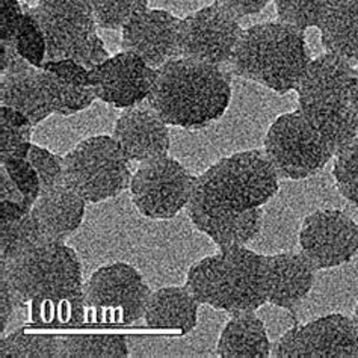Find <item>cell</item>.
Wrapping results in <instances>:
<instances>
[{"mask_svg": "<svg viewBox=\"0 0 358 358\" xmlns=\"http://www.w3.org/2000/svg\"><path fill=\"white\" fill-rule=\"evenodd\" d=\"M299 245L315 269L342 266L358 252V224L343 210H316L303 222Z\"/></svg>", "mask_w": 358, "mask_h": 358, "instance_id": "obj_13", "label": "cell"}, {"mask_svg": "<svg viewBox=\"0 0 358 358\" xmlns=\"http://www.w3.org/2000/svg\"><path fill=\"white\" fill-rule=\"evenodd\" d=\"M0 358H61V336L27 331L2 336Z\"/></svg>", "mask_w": 358, "mask_h": 358, "instance_id": "obj_31", "label": "cell"}, {"mask_svg": "<svg viewBox=\"0 0 358 358\" xmlns=\"http://www.w3.org/2000/svg\"><path fill=\"white\" fill-rule=\"evenodd\" d=\"M354 322H355V325H357V328H358V304H357L355 312H354Z\"/></svg>", "mask_w": 358, "mask_h": 358, "instance_id": "obj_46", "label": "cell"}, {"mask_svg": "<svg viewBox=\"0 0 358 358\" xmlns=\"http://www.w3.org/2000/svg\"><path fill=\"white\" fill-rule=\"evenodd\" d=\"M130 182V160L109 135L83 139L64 156V185L87 203L117 196Z\"/></svg>", "mask_w": 358, "mask_h": 358, "instance_id": "obj_7", "label": "cell"}, {"mask_svg": "<svg viewBox=\"0 0 358 358\" xmlns=\"http://www.w3.org/2000/svg\"><path fill=\"white\" fill-rule=\"evenodd\" d=\"M199 306L187 286L162 287L150 295L144 320L148 328L187 334L199 322Z\"/></svg>", "mask_w": 358, "mask_h": 358, "instance_id": "obj_21", "label": "cell"}, {"mask_svg": "<svg viewBox=\"0 0 358 358\" xmlns=\"http://www.w3.org/2000/svg\"><path fill=\"white\" fill-rule=\"evenodd\" d=\"M17 304L20 303H18L11 285H9L6 277L2 275L0 278V331H2V336H5V329L11 322Z\"/></svg>", "mask_w": 358, "mask_h": 358, "instance_id": "obj_40", "label": "cell"}, {"mask_svg": "<svg viewBox=\"0 0 358 358\" xmlns=\"http://www.w3.org/2000/svg\"><path fill=\"white\" fill-rule=\"evenodd\" d=\"M29 315L32 325L38 328H79L88 317L83 290L65 296L31 301Z\"/></svg>", "mask_w": 358, "mask_h": 358, "instance_id": "obj_27", "label": "cell"}, {"mask_svg": "<svg viewBox=\"0 0 358 358\" xmlns=\"http://www.w3.org/2000/svg\"><path fill=\"white\" fill-rule=\"evenodd\" d=\"M195 180L196 177L173 157L148 160L131 176V201L145 218L171 220L189 204Z\"/></svg>", "mask_w": 358, "mask_h": 358, "instance_id": "obj_10", "label": "cell"}, {"mask_svg": "<svg viewBox=\"0 0 358 358\" xmlns=\"http://www.w3.org/2000/svg\"><path fill=\"white\" fill-rule=\"evenodd\" d=\"M31 67H34V65H31L20 53H18L14 43L2 41V45H0V73H18Z\"/></svg>", "mask_w": 358, "mask_h": 358, "instance_id": "obj_39", "label": "cell"}, {"mask_svg": "<svg viewBox=\"0 0 358 358\" xmlns=\"http://www.w3.org/2000/svg\"><path fill=\"white\" fill-rule=\"evenodd\" d=\"M350 103L358 117V67L355 69V74H354V83H352V90H351Z\"/></svg>", "mask_w": 358, "mask_h": 358, "instance_id": "obj_44", "label": "cell"}, {"mask_svg": "<svg viewBox=\"0 0 358 358\" xmlns=\"http://www.w3.org/2000/svg\"><path fill=\"white\" fill-rule=\"evenodd\" d=\"M277 358H355L358 328L354 317L331 313L296 325L282 334L271 351Z\"/></svg>", "mask_w": 358, "mask_h": 358, "instance_id": "obj_12", "label": "cell"}, {"mask_svg": "<svg viewBox=\"0 0 358 358\" xmlns=\"http://www.w3.org/2000/svg\"><path fill=\"white\" fill-rule=\"evenodd\" d=\"M124 336L110 333H79L61 336V358H126Z\"/></svg>", "mask_w": 358, "mask_h": 358, "instance_id": "obj_29", "label": "cell"}, {"mask_svg": "<svg viewBox=\"0 0 358 358\" xmlns=\"http://www.w3.org/2000/svg\"><path fill=\"white\" fill-rule=\"evenodd\" d=\"M298 109L334 155L357 139L358 117L351 103H338V105L299 103Z\"/></svg>", "mask_w": 358, "mask_h": 358, "instance_id": "obj_26", "label": "cell"}, {"mask_svg": "<svg viewBox=\"0 0 358 358\" xmlns=\"http://www.w3.org/2000/svg\"><path fill=\"white\" fill-rule=\"evenodd\" d=\"M355 69L350 61L334 53L319 55L308 62L295 91L299 103L338 105L350 103Z\"/></svg>", "mask_w": 358, "mask_h": 358, "instance_id": "obj_17", "label": "cell"}, {"mask_svg": "<svg viewBox=\"0 0 358 358\" xmlns=\"http://www.w3.org/2000/svg\"><path fill=\"white\" fill-rule=\"evenodd\" d=\"M0 127V160L27 159L32 147V121L22 112L2 106Z\"/></svg>", "mask_w": 358, "mask_h": 358, "instance_id": "obj_30", "label": "cell"}, {"mask_svg": "<svg viewBox=\"0 0 358 358\" xmlns=\"http://www.w3.org/2000/svg\"><path fill=\"white\" fill-rule=\"evenodd\" d=\"M85 201L67 185L43 189L32 206V215L47 241L64 242L83 222Z\"/></svg>", "mask_w": 358, "mask_h": 358, "instance_id": "obj_19", "label": "cell"}, {"mask_svg": "<svg viewBox=\"0 0 358 358\" xmlns=\"http://www.w3.org/2000/svg\"><path fill=\"white\" fill-rule=\"evenodd\" d=\"M241 18L218 3L207 5L182 18V58L204 64H229L242 35Z\"/></svg>", "mask_w": 358, "mask_h": 358, "instance_id": "obj_11", "label": "cell"}, {"mask_svg": "<svg viewBox=\"0 0 358 358\" xmlns=\"http://www.w3.org/2000/svg\"><path fill=\"white\" fill-rule=\"evenodd\" d=\"M148 3L152 8L156 9H164V11L171 13L178 17V14H186V11H189V14L199 11V0H148ZM185 15V17H186Z\"/></svg>", "mask_w": 358, "mask_h": 358, "instance_id": "obj_42", "label": "cell"}, {"mask_svg": "<svg viewBox=\"0 0 358 358\" xmlns=\"http://www.w3.org/2000/svg\"><path fill=\"white\" fill-rule=\"evenodd\" d=\"M22 2H23V5H24V6H29V8H34V6H36V5H38V3L41 2V0H22Z\"/></svg>", "mask_w": 358, "mask_h": 358, "instance_id": "obj_45", "label": "cell"}, {"mask_svg": "<svg viewBox=\"0 0 358 358\" xmlns=\"http://www.w3.org/2000/svg\"><path fill=\"white\" fill-rule=\"evenodd\" d=\"M187 215L201 233L207 234L218 247L247 245L259 236L263 222V209H251L242 213L207 210L189 201Z\"/></svg>", "mask_w": 358, "mask_h": 358, "instance_id": "obj_20", "label": "cell"}, {"mask_svg": "<svg viewBox=\"0 0 358 358\" xmlns=\"http://www.w3.org/2000/svg\"><path fill=\"white\" fill-rule=\"evenodd\" d=\"M278 178L263 150L238 152L221 157L196 177L191 201L207 210L242 213L275 196Z\"/></svg>", "mask_w": 358, "mask_h": 358, "instance_id": "obj_4", "label": "cell"}, {"mask_svg": "<svg viewBox=\"0 0 358 358\" xmlns=\"http://www.w3.org/2000/svg\"><path fill=\"white\" fill-rule=\"evenodd\" d=\"M24 6L20 0H0V36L2 41L13 43L24 20Z\"/></svg>", "mask_w": 358, "mask_h": 358, "instance_id": "obj_38", "label": "cell"}, {"mask_svg": "<svg viewBox=\"0 0 358 358\" xmlns=\"http://www.w3.org/2000/svg\"><path fill=\"white\" fill-rule=\"evenodd\" d=\"M263 145L278 177L289 180H304L317 174L334 156L299 109L272 122Z\"/></svg>", "mask_w": 358, "mask_h": 358, "instance_id": "obj_9", "label": "cell"}, {"mask_svg": "<svg viewBox=\"0 0 358 358\" xmlns=\"http://www.w3.org/2000/svg\"><path fill=\"white\" fill-rule=\"evenodd\" d=\"M27 160L40 176L41 191L64 183V156L55 155L38 144H32Z\"/></svg>", "mask_w": 358, "mask_h": 358, "instance_id": "obj_37", "label": "cell"}, {"mask_svg": "<svg viewBox=\"0 0 358 358\" xmlns=\"http://www.w3.org/2000/svg\"><path fill=\"white\" fill-rule=\"evenodd\" d=\"M94 18L105 31H118L136 13L150 8L148 0H90Z\"/></svg>", "mask_w": 358, "mask_h": 358, "instance_id": "obj_33", "label": "cell"}, {"mask_svg": "<svg viewBox=\"0 0 358 358\" xmlns=\"http://www.w3.org/2000/svg\"><path fill=\"white\" fill-rule=\"evenodd\" d=\"M0 101H2V106L22 112L32 121L34 126L41 124L53 114L41 79V69L36 67L2 74Z\"/></svg>", "mask_w": 358, "mask_h": 358, "instance_id": "obj_22", "label": "cell"}, {"mask_svg": "<svg viewBox=\"0 0 358 358\" xmlns=\"http://www.w3.org/2000/svg\"><path fill=\"white\" fill-rule=\"evenodd\" d=\"M186 286L200 304L230 315L256 312L268 303L265 256L245 245L220 247L191 266Z\"/></svg>", "mask_w": 358, "mask_h": 358, "instance_id": "obj_2", "label": "cell"}, {"mask_svg": "<svg viewBox=\"0 0 358 358\" xmlns=\"http://www.w3.org/2000/svg\"><path fill=\"white\" fill-rule=\"evenodd\" d=\"M41 79L53 114L59 117L76 115L79 112L90 109L97 100V94L92 85L65 80L45 70H41Z\"/></svg>", "mask_w": 358, "mask_h": 358, "instance_id": "obj_28", "label": "cell"}, {"mask_svg": "<svg viewBox=\"0 0 358 358\" xmlns=\"http://www.w3.org/2000/svg\"><path fill=\"white\" fill-rule=\"evenodd\" d=\"M269 2L271 0H215V3L227 8L239 18L262 13Z\"/></svg>", "mask_w": 358, "mask_h": 358, "instance_id": "obj_41", "label": "cell"}, {"mask_svg": "<svg viewBox=\"0 0 358 358\" xmlns=\"http://www.w3.org/2000/svg\"><path fill=\"white\" fill-rule=\"evenodd\" d=\"M2 275L20 304L58 298L83 290L82 265L76 251L64 242H47L9 262H2Z\"/></svg>", "mask_w": 358, "mask_h": 358, "instance_id": "obj_6", "label": "cell"}, {"mask_svg": "<svg viewBox=\"0 0 358 358\" xmlns=\"http://www.w3.org/2000/svg\"><path fill=\"white\" fill-rule=\"evenodd\" d=\"M24 11H26V15H24L23 24L13 43L15 45V49L18 50V53H20L27 62L36 69H41L47 56L45 36L41 26L35 20V17L29 11V8L24 6Z\"/></svg>", "mask_w": 358, "mask_h": 358, "instance_id": "obj_35", "label": "cell"}, {"mask_svg": "<svg viewBox=\"0 0 358 358\" xmlns=\"http://www.w3.org/2000/svg\"><path fill=\"white\" fill-rule=\"evenodd\" d=\"M268 303L287 310L295 317L296 308L315 285V266L303 252H280L265 256Z\"/></svg>", "mask_w": 358, "mask_h": 358, "instance_id": "obj_18", "label": "cell"}, {"mask_svg": "<svg viewBox=\"0 0 358 358\" xmlns=\"http://www.w3.org/2000/svg\"><path fill=\"white\" fill-rule=\"evenodd\" d=\"M112 138L129 160L141 164L168 156L171 148L168 124L148 101L124 109L115 121Z\"/></svg>", "mask_w": 358, "mask_h": 358, "instance_id": "obj_16", "label": "cell"}, {"mask_svg": "<svg viewBox=\"0 0 358 358\" xmlns=\"http://www.w3.org/2000/svg\"><path fill=\"white\" fill-rule=\"evenodd\" d=\"M97 99L115 109L138 106L148 99L157 71L130 52H120L90 70Z\"/></svg>", "mask_w": 358, "mask_h": 358, "instance_id": "obj_15", "label": "cell"}, {"mask_svg": "<svg viewBox=\"0 0 358 358\" xmlns=\"http://www.w3.org/2000/svg\"><path fill=\"white\" fill-rule=\"evenodd\" d=\"M29 11L45 36V61L73 59L91 70L110 58L90 0H41Z\"/></svg>", "mask_w": 358, "mask_h": 358, "instance_id": "obj_5", "label": "cell"}, {"mask_svg": "<svg viewBox=\"0 0 358 358\" xmlns=\"http://www.w3.org/2000/svg\"><path fill=\"white\" fill-rule=\"evenodd\" d=\"M32 209L20 203L0 201V259L9 262L47 243Z\"/></svg>", "mask_w": 358, "mask_h": 358, "instance_id": "obj_24", "label": "cell"}, {"mask_svg": "<svg viewBox=\"0 0 358 358\" xmlns=\"http://www.w3.org/2000/svg\"><path fill=\"white\" fill-rule=\"evenodd\" d=\"M310 61L304 31L268 22L242 31L230 64L238 76L286 94L298 87Z\"/></svg>", "mask_w": 358, "mask_h": 358, "instance_id": "obj_3", "label": "cell"}, {"mask_svg": "<svg viewBox=\"0 0 358 358\" xmlns=\"http://www.w3.org/2000/svg\"><path fill=\"white\" fill-rule=\"evenodd\" d=\"M333 177L343 199L358 207V139L337 152Z\"/></svg>", "mask_w": 358, "mask_h": 358, "instance_id": "obj_34", "label": "cell"}, {"mask_svg": "<svg viewBox=\"0 0 358 358\" xmlns=\"http://www.w3.org/2000/svg\"><path fill=\"white\" fill-rule=\"evenodd\" d=\"M329 0H274L280 23L306 31L322 23Z\"/></svg>", "mask_w": 358, "mask_h": 358, "instance_id": "obj_32", "label": "cell"}, {"mask_svg": "<svg viewBox=\"0 0 358 358\" xmlns=\"http://www.w3.org/2000/svg\"><path fill=\"white\" fill-rule=\"evenodd\" d=\"M83 294L90 322L122 327L144 316L152 290L136 268L112 263L94 272L83 286Z\"/></svg>", "mask_w": 358, "mask_h": 358, "instance_id": "obj_8", "label": "cell"}, {"mask_svg": "<svg viewBox=\"0 0 358 358\" xmlns=\"http://www.w3.org/2000/svg\"><path fill=\"white\" fill-rule=\"evenodd\" d=\"M319 29L327 52L358 62V0H329Z\"/></svg>", "mask_w": 358, "mask_h": 358, "instance_id": "obj_25", "label": "cell"}, {"mask_svg": "<svg viewBox=\"0 0 358 358\" xmlns=\"http://www.w3.org/2000/svg\"><path fill=\"white\" fill-rule=\"evenodd\" d=\"M2 166L11 176L18 189L24 196V206L32 209L34 203L41 194V180L36 169L27 159H8L3 160Z\"/></svg>", "mask_w": 358, "mask_h": 358, "instance_id": "obj_36", "label": "cell"}, {"mask_svg": "<svg viewBox=\"0 0 358 358\" xmlns=\"http://www.w3.org/2000/svg\"><path fill=\"white\" fill-rule=\"evenodd\" d=\"M180 24V17L164 9L147 8L136 13L121 29V49L135 53L157 70L169 61L182 58Z\"/></svg>", "mask_w": 358, "mask_h": 358, "instance_id": "obj_14", "label": "cell"}, {"mask_svg": "<svg viewBox=\"0 0 358 358\" xmlns=\"http://www.w3.org/2000/svg\"><path fill=\"white\" fill-rule=\"evenodd\" d=\"M0 201H13L24 204V196L22 191L18 189V186L3 166L0 169Z\"/></svg>", "mask_w": 358, "mask_h": 358, "instance_id": "obj_43", "label": "cell"}, {"mask_svg": "<svg viewBox=\"0 0 358 358\" xmlns=\"http://www.w3.org/2000/svg\"><path fill=\"white\" fill-rule=\"evenodd\" d=\"M156 71L147 101L168 126L201 130L225 115L231 101V78L218 65L177 58Z\"/></svg>", "mask_w": 358, "mask_h": 358, "instance_id": "obj_1", "label": "cell"}, {"mask_svg": "<svg viewBox=\"0 0 358 358\" xmlns=\"http://www.w3.org/2000/svg\"><path fill=\"white\" fill-rule=\"evenodd\" d=\"M271 351L265 322L254 312L231 315L216 346L221 358H268Z\"/></svg>", "mask_w": 358, "mask_h": 358, "instance_id": "obj_23", "label": "cell"}]
</instances>
